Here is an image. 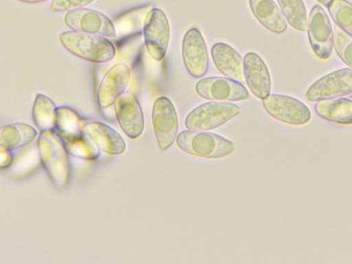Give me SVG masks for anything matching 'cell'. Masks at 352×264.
Returning a JSON list of instances; mask_svg holds the SVG:
<instances>
[{"label":"cell","instance_id":"obj_1","mask_svg":"<svg viewBox=\"0 0 352 264\" xmlns=\"http://www.w3.org/2000/svg\"><path fill=\"white\" fill-rule=\"evenodd\" d=\"M41 165L56 190L67 185L70 176L68 153L60 138L53 131L41 132L37 142Z\"/></svg>","mask_w":352,"mask_h":264},{"label":"cell","instance_id":"obj_2","mask_svg":"<svg viewBox=\"0 0 352 264\" xmlns=\"http://www.w3.org/2000/svg\"><path fill=\"white\" fill-rule=\"evenodd\" d=\"M59 40L69 52L88 61L106 63L116 55L114 45L102 36L71 30L61 33Z\"/></svg>","mask_w":352,"mask_h":264},{"label":"cell","instance_id":"obj_3","mask_svg":"<svg viewBox=\"0 0 352 264\" xmlns=\"http://www.w3.org/2000/svg\"><path fill=\"white\" fill-rule=\"evenodd\" d=\"M131 77L129 67L123 63L113 65L102 78L96 93V104L102 118L108 122L116 119V104L124 93Z\"/></svg>","mask_w":352,"mask_h":264},{"label":"cell","instance_id":"obj_4","mask_svg":"<svg viewBox=\"0 0 352 264\" xmlns=\"http://www.w3.org/2000/svg\"><path fill=\"white\" fill-rule=\"evenodd\" d=\"M176 142L183 151L205 158H221L235 149L232 141L213 133L198 131H181Z\"/></svg>","mask_w":352,"mask_h":264},{"label":"cell","instance_id":"obj_5","mask_svg":"<svg viewBox=\"0 0 352 264\" xmlns=\"http://www.w3.org/2000/svg\"><path fill=\"white\" fill-rule=\"evenodd\" d=\"M241 113V109L227 102H208L192 109L185 119L188 130L204 131L217 128Z\"/></svg>","mask_w":352,"mask_h":264},{"label":"cell","instance_id":"obj_6","mask_svg":"<svg viewBox=\"0 0 352 264\" xmlns=\"http://www.w3.org/2000/svg\"><path fill=\"white\" fill-rule=\"evenodd\" d=\"M142 31L148 54L153 60L160 61L166 54L170 34L164 11L153 8L146 17Z\"/></svg>","mask_w":352,"mask_h":264},{"label":"cell","instance_id":"obj_7","mask_svg":"<svg viewBox=\"0 0 352 264\" xmlns=\"http://www.w3.org/2000/svg\"><path fill=\"white\" fill-rule=\"evenodd\" d=\"M152 124L159 148L161 151L166 150L174 142L178 132L177 111L167 97L160 96L155 100Z\"/></svg>","mask_w":352,"mask_h":264},{"label":"cell","instance_id":"obj_8","mask_svg":"<svg viewBox=\"0 0 352 264\" xmlns=\"http://www.w3.org/2000/svg\"><path fill=\"white\" fill-rule=\"evenodd\" d=\"M263 106L267 113L282 122L302 125L311 119L309 109L299 100L282 94H270L263 99Z\"/></svg>","mask_w":352,"mask_h":264},{"label":"cell","instance_id":"obj_9","mask_svg":"<svg viewBox=\"0 0 352 264\" xmlns=\"http://www.w3.org/2000/svg\"><path fill=\"white\" fill-rule=\"evenodd\" d=\"M350 94H352V69L342 68L315 81L307 90L305 98L311 102H318Z\"/></svg>","mask_w":352,"mask_h":264},{"label":"cell","instance_id":"obj_10","mask_svg":"<svg viewBox=\"0 0 352 264\" xmlns=\"http://www.w3.org/2000/svg\"><path fill=\"white\" fill-rule=\"evenodd\" d=\"M64 21L73 31L106 38L116 36L113 21L94 10L82 8L70 10L65 14Z\"/></svg>","mask_w":352,"mask_h":264},{"label":"cell","instance_id":"obj_11","mask_svg":"<svg viewBox=\"0 0 352 264\" xmlns=\"http://www.w3.org/2000/svg\"><path fill=\"white\" fill-rule=\"evenodd\" d=\"M195 91L200 97L211 100L236 102L250 98L248 89L239 81L219 76L199 80Z\"/></svg>","mask_w":352,"mask_h":264},{"label":"cell","instance_id":"obj_12","mask_svg":"<svg viewBox=\"0 0 352 264\" xmlns=\"http://www.w3.org/2000/svg\"><path fill=\"white\" fill-rule=\"evenodd\" d=\"M182 54L184 66L192 77L199 78L206 74L209 65L207 45L197 28H192L185 33Z\"/></svg>","mask_w":352,"mask_h":264},{"label":"cell","instance_id":"obj_13","mask_svg":"<svg viewBox=\"0 0 352 264\" xmlns=\"http://www.w3.org/2000/svg\"><path fill=\"white\" fill-rule=\"evenodd\" d=\"M307 32L313 52L320 59H328L332 53L333 32L326 12L319 5L310 11Z\"/></svg>","mask_w":352,"mask_h":264},{"label":"cell","instance_id":"obj_14","mask_svg":"<svg viewBox=\"0 0 352 264\" xmlns=\"http://www.w3.org/2000/svg\"><path fill=\"white\" fill-rule=\"evenodd\" d=\"M116 116L123 132L131 139L139 138L144 126V115L136 97L124 93L116 104Z\"/></svg>","mask_w":352,"mask_h":264},{"label":"cell","instance_id":"obj_15","mask_svg":"<svg viewBox=\"0 0 352 264\" xmlns=\"http://www.w3.org/2000/svg\"><path fill=\"white\" fill-rule=\"evenodd\" d=\"M243 77L252 94L259 99L270 95L272 80L269 69L263 59L253 52L243 58Z\"/></svg>","mask_w":352,"mask_h":264},{"label":"cell","instance_id":"obj_16","mask_svg":"<svg viewBox=\"0 0 352 264\" xmlns=\"http://www.w3.org/2000/svg\"><path fill=\"white\" fill-rule=\"evenodd\" d=\"M82 131L100 151L106 153L120 155L126 149V144L122 136L102 122L83 120Z\"/></svg>","mask_w":352,"mask_h":264},{"label":"cell","instance_id":"obj_17","mask_svg":"<svg viewBox=\"0 0 352 264\" xmlns=\"http://www.w3.org/2000/svg\"><path fill=\"white\" fill-rule=\"evenodd\" d=\"M211 55L217 69L223 75L243 81V60L234 47L225 43H216L211 48Z\"/></svg>","mask_w":352,"mask_h":264},{"label":"cell","instance_id":"obj_18","mask_svg":"<svg viewBox=\"0 0 352 264\" xmlns=\"http://www.w3.org/2000/svg\"><path fill=\"white\" fill-rule=\"evenodd\" d=\"M249 5L254 17L265 29L275 34L286 30V20L273 0H249Z\"/></svg>","mask_w":352,"mask_h":264},{"label":"cell","instance_id":"obj_19","mask_svg":"<svg viewBox=\"0 0 352 264\" xmlns=\"http://www.w3.org/2000/svg\"><path fill=\"white\" fill-rule=\"evenodd\" d=\"M315 111L327 121L352 124V100L340 98L318 101L315 104Z\"/></svg>","mask_w":352,"mask_h":264},{"label":"cell","instance_id":"obj_20","mask_svg":"<svg viewBox=\"0 0 352 264\" xmlns=\"http://www.w3.org/2000/svg\"><path fill=\"white\" fill-rule=\"evenodd\" d=\"M37 136L36 130L25 123H11L0 129V146L10 151L23 147Z\"/></svg>","mask_w":352,"mask_h":264},{"label":"cell","instance_id":"obj_21","mask_svg":"<svg viewBox=\"0 0 352 264\" xmlns=\"http://www.w3.org/2000/svg\"><path fill=\"white\" fill-rule=\"evenodd\" d=\"M152 8L151 5L135 8L113 19L116 37L122 38L141 32L146 17Z\"/></svg>","mask_w":352,"mask_h":264},{"label":"cell","instance_id":"obj_22","mask_svg":"<svg viewBox=\"0 0 352 264\" xmlns=\"http://www.w3.org/2000/svg\"><path fill=\"white\" fill-rule=\"evenodd\" d=\"M56 110L54 102L49 97L36 94L32 107V120L41 132L54 130Z\"/></svg>","mask_w":352,"mask_h":264},{"label":"cell","instance_id":"obj_23","mask_svg":"<svg viewBox=\"0 0 352 264\" xmlns=\"http://www.w3.org/2000/svg\"><path fill=\"white\" fill-rule=\"evenodd\" d=\"M83 120L72 109L58 107L56 110L54 131L59 138H73L82 133Z\"/></svg>","mask_w":352,"mask_h":264},{"label":"cell","instance_id":"obj_24","mask_svg":"<svg viewBox=\"0 0 352 264\" xmlns=\"http://www.w3.org/2000/svg\"><path fill=\"white\" fill-rule=\"evenodd\" d=\"M67 153L86 161L96 160L100 150L83 133L73 138H60Z\"/></svg>","mask_w":352,"mask_h":264},{"label":"cell","instance_id":"obj_25","mask_svg":"<svg viewBox=\"0 0 352 264\" xmlns=\"http://www.w3.org/2000/svg\"><path fill=\"white\" fill-rule=\"evenodd\" d=\"M286 21L295 30H307V14L302 0H277Z\"/></svg>","mask_w":352,"mask_h":264},{"label":"cell","instance_id":"obj_26","mask_svg":"<svg viewBox=\"0 0 352 264\" xmlns=\"http://www.w3.org/2000/svg\"><path fill=\"white\" fill-rule=\"evenodd\" d=\"M40 164L36 144L25 148L16 155L10 166V173L15 177H23L36 170Z\"/></svg>","mask_w":352,"mask_h":264},{"label":"cell","instance_id":"obj_27","mask_svg":"<svg viewBox=\"0 0 352 264\" xmlns=\"http://www.w3.org/2000/svg\"><path fill=\"white\" fill-rule=\"evenodd\" d=\"M327 8L334 23L352 36V3L346 0H333Z\"/></svg>","mask_w":352,"mask_h":264},{"label":"cell","instance_id":"obj_28","mask_svg":"<svg viewBox=\"0 0 352 264\" xmlns=\"http://www.w3.org/2000/svg\"><path fill=\"white\" fill-rule=\"evenodd\" d=\"M333 45L340 58L352 67V36L339 28H335Z\"/></svg>","mask_w":352,"mask_h":264},{"label":"cell","instance_id":"obj_29","mask_svg":"<svg viewBox=\"0 0 352 264\" xmlns=\"http://www.w3.org/2000/svg\"><path fill=\"white\" fill-rule=\"evenodd\" d=\"M95 0H53L51 10L54 12H69L82 8Z\"/></svg>","mask_w":352,"mask_h":264},{"label":"cell","instance_id":"obj_30","mask_svg":"<svg viewBox=\"0 0 352 264\" xmlns=\"http://www.w3.org/2000/svg\"><path fill=\"white\" fill-rule=\"evenodd\" d=\"M14 162V157L11 151L0 146V169L6 170L12 166Z\"/></svg>","mask_w":352,"mask_h":264},{"label":"cell","instance_id":"obj_31","mask_svg":"<svg viewBox=\"0 0 352 264\" xmlns=\"http://www.w3.org/2000/svg\"><path fill=\"white\" fill-rule=\"evenodd\" d=\"M22 2L28 3H41L45 2L49 0H19Z\"/></svg>","mask_w":352,"mask_h":264},{"label":"cell","instance_id":"obj_32","mask_svg":"<svg viewBox=\"0 0 352 264\" xmlns=\"http://www.w3.org/2000/svg\"><path fill=\"white\" fill-rule=\"evenodd\" d=\"M318 2H320L322 5L324 6L325 7H328L329 4L333 1V0H317Z\"/></svg>","mask_w":352,"mask_h":264}]
</instances>
